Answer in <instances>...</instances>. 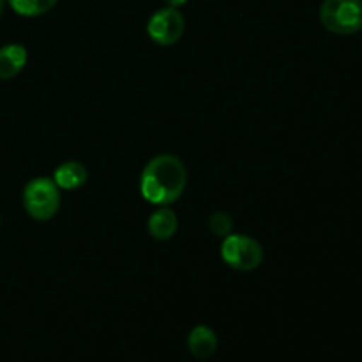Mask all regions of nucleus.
Instances as JSON below:
<instances>
[{"label": "nucleus", "mask_w": 362, "mask_h": 362, "mask_svg": "<svg viewBox=\"0 0 362 362\" xmlns=\"http://www.w3.org/2000/svg\"><path fill=\"white\" fill-rule=\"evenodd\" d=\"M59 0H7L13 11L20 16L35 18L42 16L57 6Z\"/></svg>", "instance_id": "nucleus-10"}, {"label": "nucleus", "mask_w": 362, "mask_h": 362, "mask_svg": "<svg viewBox=\"0 0 362 362\" xmlns=\"http://www.w3.org/2000/svg\"><path fill=\"white\" fill-rule=\"evenodd\" d=\"M4 7H6V0H0V16H2L4 13Z\"/></svg>", "instance_id": "nucleus-13"}, {"label": "nucleus", "mask_w": 362, "mask_h": 362, "mask_svg": "<svg viewBox=\"0 0 362 362\" xmlns=\"http://www.w3.org/2000/svg\"><path fill=\"white\" fill-rule=\"evenodd\" d=\"M187 349H189L191 356L197 359H211L218 349V336L207 325H197L191 329L189 336H187Z\"/></svg>", "instance_id": "nucleus-6"}, {"label": "nucleus", "mask_w": 362, "mask_h": 362, "mask_svg": "<svg viewBox=\"0 0 362 362\" xmlns=\"http://www.w3.org/2000/svg\"><path fill=\"white\" fill-rule=\"evenodd\" d=\"M221 258L228 267L240 272L255 271L264 262V250L260 243L250 235L230 233L223 239Z\"/></svg>", "instance_id": "nucleus-4"}, {"label": "nucleus", "mask_w": 362, "mask_h": 362, "mask_svg": "<svg viewBox=\"0 0 362 362\" xmlns=\"http://www.w3.org/2000/svg\"><path fill=\"white\" fill-rule=\"evenodd\" d=\"M209 228H211V232L214 233L216 237L225 239V237H228L230 233H232L233 221L226 212H214V214L211 216V219H209Z\"/></svg>", "instance_id": "nucleus-11"}, {"label": "nucleus", "mask_w": 362, "mask_h": 362, "mask_svg": "<svg viewBox=\"0 0 362 362\" xmlns=\"http://www.w3.org/2000/svg\"><path fill=\"white\" fill-rule=\"evenodd\" d=\"M28 53L23 45H6L0 48V80H11L27 66Z\"/></svg>", "instance_id": "nucleus-7"}, {"label": "nucleus", "mask_w": 362, "mask_h": 362, "mask_svg": "<svg viewBox=\"0 0 362 362\" xmlns=\"http://www.w3.org/2000/svg\"><path fill=\"white\" fill-rule=\"evenodd\" d=\"M23 207L35 221H49L60 209V189L53 179L35 177L23 189Z\"/></svg>", "instance_id": "nucleus-2"}, {"label": "nucleus", "mask_w": 362, "mask_h": 362, "mask_svg": "<svg viewBox=\"0 0 362 362\" xmlns=\"http://www.w3.org/2000/svg\"><path fill=\"white\" fill-rule=\"evenodd\" d=\"M186 28L182 13L177 7H163L156 11L147 23V34L156 45L172 46L180 41Z\"/></svg>", "instance_id": "nucleus-5"}, {"label": "nucleus", "mask_w": 362, "mask_h": 362, "mask_svg": "<svg viewBox=\"0 0 362 362\" xmlns=\"http://www.w3.org/2000/svg\"><path fill=\"white\" fill-rule=\"evenodd\" d=\"M186 166L172 154H159L147 163L140 177L141 197L152 205L168 207L184 194Z\"/></svg>", "instance_id": "nucleus-1"}, {"label": "nucleus", "mask_w": 362, "mask_h": 362, "mask_svg": "<svg viewBox=\"0 0 362 362\" xmlns=\"http://www.w3.org/2000/svg\"><path fill=\"white\" fill-rule=\"evenodd\" d=\"M320 21L332 34H356L362 30V0H324Z\"/></svg>", "instance_id": "nucleus-3"}, {"label": "nucleus", "mask_w": 362, "mask_h": 362, "mask_svg": "<svg viewBox=\"0 0 362 362\" xmlns=\"http://www.w3.org/2000/svg\"><path fill=\"white\" fill-rule=\"evenodd\" d=\"M177 214L168 207H159L148 218L147 228L152 239L156 240H168L177 233Z\"/></svg>", "instance_id": "nucleus-8"}, {"label": "nucleus", "mask_w": 362, "mask_h": 362, "mask_svg": "<svg viewBox=\"0 0 362 362\" xmlns=\"http://www.w3.org/2000/svg\"><path fill=\"white\" fill-rule=\"evenodd\" d=\"M88 179V172L81 163L67 161L62 163L53 173V182L59 186V189L74 191L83 186Z\"/></svg>", "instance_id": "nucleus-9"}, {"label": "nucleus", "mask_w": 362, "mask_h": 362, "mask_svg": "<svg viewBox=\"0 0 362 362\" xmlns=\"http://www.w3.org/2000/svg\"><path fill=\"white\" fill-rule=\"evenodd\" d=\"M170 7H180L187 2V0H166Z\"/></svg>", "instance_id": "nucleus-12"}]
</instances>
